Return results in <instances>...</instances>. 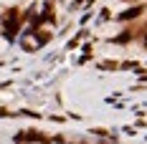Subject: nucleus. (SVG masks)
I'll return each instance as SVG.
<instances>
[{
    "label": "nucleus",
    "mask_w": 147,
    "mask_h": 144,
    "mask_svg": "<svg viewBox=\"0 0 147 144\" xmlns=\"http://www.w3.org/2000/svg\"><path fill=\"white\" fill-rule=\"evenodd\" d=\"M117 33H119V25H107V28L99 30V35H104V38H114Z\"/></svg>",
    "instance_id": "obj_2"
},
{
    "label": "nucleus",
    "mask_w": 147,
    "mask_h": 144,
    "mask_svg": "<svg viewBox=\"0 0 147 144\" xmlns=\"http://www.w3.org/2000/svg\"><path fill=\"white\" fill-rule=\"evenodd\" d=\"M8 48H10V41H8L5 35H0V56H5V53H8Z\"/></svg>",
    "instance_id": "obj_3"
},
{
    "label": "nucleus",
    "mask_w": 147,
    "mask_h": 144,
    "mask_svg": "<svg viewBox=\"0 0 147 144\" xmlns=\"http://www.w3.org/2000/svg\"><path fill=\"white\" fill-rule=\"evenodd\" d=\"M99 56H102V58H122V48H114V46H102V48H99Z\"/></svg>",
    "instance_id": "obj_1"
},
{
    "label": "nucleus",
    "mask_w": 147,
    "mask_h": 144,
    "mask_svg": "<svg viewBox=\"0 0 147 144\" xmlns=\"http://www.w3.org/2000/svg\"><path fill=\"white\" fill-rule=\"evenodd\" d=\"M15 3H18V0H0V5H8V8H10V5H15Z\"/></svg>",
    "instance_id": "obj_4"
}]
</instances>
